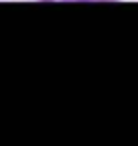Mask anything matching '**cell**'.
Masks as SVG:
<instances>
[{
    "label": "cell",
    "instance_id": "obj_1",
    "mask_svg": "<svg viewBox=\"0 0 138 146\" xmlns=\"http://www.w3.org/2000/svg\"><path fill=\"white\" fill-rule=\"evenodd\" d=\"M43 2H118V0H43Z\"/></svg>",
    "mask_w": 138,
    "mask_h": 146
}]
</instances>
